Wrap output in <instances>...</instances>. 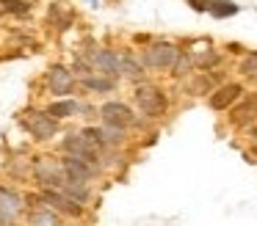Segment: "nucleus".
<instances>
[{
	"mask_svg": "<svg viewBox=\"0 0 257 226\" xmlns=\"http://www.w3.org/2000/svg\"><path fill=\"white\" fill-rule=\"evenodd\" d=\"M136 102L144 110V116H152V119L166 113V97H163V91L155 86H141L139 91H136Z\"/></svg>",
	"mask_w": 257,
	"mask_h": 226,
	"instance_id": "nucleus-1",
	"label": "nucleus"
},
{
	"mask_svg": "<svg viewBox=\"0 0 257 226\" xmlns=\"http://www.w3.org/2000/svg\"><path fill=\"white\" fill-rule=\"evenodd\" d=\"M240 72L249 77H257V53H249L243 61H240Z\"/></svg>",
	"mask_w": 257,
	"mask_h": 226,
	"instance_id": "nucleus-21",
	"label": "nucleus"
},
{
	"mask_svg": "<svg viewBox=\"0 0 257 226\" xmlns=\"http://www.w3.org/2000/svg\"><path fill=\"white\" fill-rule=\"evenodd\" d=\"M42 201L53 204V207H56L58 212H67V215H72V218L83 215V204L72 201V198L64 196L61 190H56V187H45V190H42Z\"/></svg>",
	"mask_w": 257,
	"mask_h": 226,
	"instance_id": "nucleus-7",
	"label": "nucleus"
},
{
	"mask_svg": "<svg viewBox=\"0 0 257 226\" xmlns=\"http://www.w3.org/2000/svg\"><path fill=\"white\" fill-rule=\"evenodd\" d=\"M64 152H67L69 157H78L89 165H97V146L89 143L83 135H69L67 141H64ZM97 168H100V165H97Z\"/></svg>",
	"mask_w": 257,
	"mask_h": 226,
	"instance_id": "nucleus-4",
	"label": "nucleus"
},
{
	"mask_svg": "<svg viewBox=\"0 0 257 226\" xmlns=\"http://www.w3.org/2000/svg\"><path fill=\"white\" fill-rule=\"evenodd\" d=\"M240 94H243V88H240L238 83H227V86H221L218 91H213L207 102H210L213 110H227L232 102H238V99H240Z\"/></svg>",
	"mask_w": 257,
	"mask_h": 226,
	"instance_id": "nucleus-10",
	"label": "nucleus"
},
{
	"mask_svg": "<svg viewBox=\"0 0 257 226\" xmlns=\"http://www.w3.org/2000/svg\"><path fill=\"white\" fill-rule=\"evenodd\" d=\"M119 72H122V75H127V77H133V80H139V77L144 75V72H141V66L136 64L130 55H122V58H119Z\"/></svg>",
	"mask_w": 257,
	"mask_h": 226,
	"instance_id": "nucleus-17",
	"label": "nucleus"
},
{
	"mask_svg": "<svg viewBox=\"0 0 257 226\" xmlns=\"http://www.w3.org/2000/svg\"><path fill=\"white\" fill-rule=\"evenodd\" d=\"M213 3H216V0H188V6L194 11H210Z\"/></svg>",
	"mask_w": 257,
	"mask_h": 226,
	"instance_id": "nucleus-22",
	"label": "nucleus"
},
{
	"mask_svg": "<svg viewBox=\"0 0 257 226\" xmlns=\"http://www.w3.org/2000/svg\"><path fill=\"white\" fill-rule=\"evenodd\" d=\"M75 110H78V102H72V99H58V102H53L47 108V113L53 119H69V116H75Z\"/></svg>",
	"mask_w": 257,
	"mask_h": 226,
	"instance_id": "nucleus-14",
	"label": "nucleus"
},
{
	"mask_svg": "<svg viewBox=\"0 0 257 226\" xmlns=\"http://www.w3.org/2000/svg\"><path fill=\"white\" fill-rule=\"evenodd\" d=\"M216 61H218V55H216V53H207L205 58L199 61V64H202V66H213V64H216Z\"/></svg>",
	"mask_w": 257,
	"mask_h": 226,
	"instance_id": "nucleus-23",
	"label": "nucleus"
},
{
	"mask_svg": "<svg viewBox=\"0 0 257 226\" xmlns=\"http://www.w3.org/2000/svg\"><path fill=\"white\" fill-rule=\"evenodd\" d=\"M102 130V143H111V146H116V143H122V138H124V132L119 130V127H100Z\"/></svg>",
	"mask_w": 257,
	"mask_h": 226,
	"instance_id": "nucleus-19",
	"label": "nucleus"
},
{
	"mask_svg": "<svg viewBox=\"0 0 257 226\" xmlns=\"http://www.w3.org/2000/svg\"><path fill=\"white\" fill-rule=\"evenodd\" d=\"M25 127H28L31 132H34V138H39V141H47V138H53L58 132V121L53 119L50 113H28L25 116Z\"/></svg>",
	"mask_w": 257,
	"mask_h": 226,
	"instance_id": "nucleus-5",
	"label": "nucleus"
},
{
	"mask_svg": "<svg viewBox=\"0 0 257 226\" xmlns=\"http://www.w3.org/2000/svg\"><path fill=\"white\" fill-rule=\"evenodd\" d=\"M83 83H86V88H91V91H111L113 88V80L111 77H83Z\"/></svg>",
	"mask_w": 257,
	"mask_h": 226,
	"instance_id": "nucleus-18",
	"label": "nucleus"
},
{
	"mask_svg": "<svg viewBox=\"0 0 257 226\" xmlns=\"http://www.w3.org/2000/svg\"><path fill=\"white\" fill-rule=\"evenodd\" d=\"M177 55H180V50L174 44L161 42V44H152V47L144 50V64L152 66V69H172Z\"/></svg>",
	"mask_w": 257,
	"mask_h": 226,
	"instance_id": "nucleus-2",
	"label": "nucleus"
},
{
	"mask_svg": "<svg viewBox=\"0 0 257 226\" xmlns=\"http://www.w3.org/2000/svg\"><path fill=\"white\" fill-rule=\"evenodd\" d=\"M210 14H213V17H218V20H224V17L238 14V6H235L232 0H216V3L210 6Z\"/></svg>",
	"mask_w": 257,
	"mask_h": 226,
	"instance_id": "nucleus-16",
	"label": "nucleus"
},
{
	"mask_svg": "<svg viewBox=\"0 0 257 226\" xmlns=\"http://www.w3.org/2000/svg\"><path fill=\"white\" fill-rule=\"evenodd\" d=\"M0 9L9 14H28V3L25 0H0Z\"/></svg>",
	"mask_w": 257,
	"mask_h": 226,
	"instance_id": "nucleus-20",
	"label": "nucleus"
},
{
	"mask_svg": "<svg viewBox=\"0 0 257 226\" xmlns=\"http://www.w3.org/2000/svg\"><path fill=\"white\" fill-rule=\"evenodd\" d=\"M251 138H257V124H254V127H251Z\"/></svg>",
	"mask_w": 257,
	"mask_h": 226,
	"instance_id": "nucleus-24",
	"label": "nucleus"
},
{
	"mask_svg": "<svg viewBox=\"0 0 257 226\" xmlns=\"http://www.w3.org/2000/svg\"><path fill=\"white\" fill-rule=\"evenodd\" d=\"M28 223L31 226H58L61 220H58V215L50 212V209H34L31 218H28Z\"/></svg>",
	"mask_w": 257,
	"mask_h": 226,
	"instance_id": "nucleus-15",
	"label": "nucleus"
},
{
	"mask_svg": "<svg viewBox=\"0 0 257 226\" xmlns=\"http://www.w3.org/2000/svg\"><path fill=\"white\" fill-rule=\"evenodd\" d=\"M94 66L102 72V75H119V58L111 53V50H97L94 53Z\"/></svg>",
	"mask_w": 257,
	"mask_h": 226,
	"instance_id": "nucleus-12",
	"label": "nucleus"
},
{
	"mask_svg": "<svg viewBox=\"0 0 257 226\" xmlns=\"http://www.w3.org/2000/svg\"><path fill=\"white\" fill-rule=\"evenodd\" d=\"M61 171H64V176H67V179H72V182H89V179H94V174L100 168H97V165H89V163H83V160H78V157H64L61 160Z\"/></svg>",
	"mask_w": 257,
	"mask_h": 226,
	"instance_id": "nucleus-6",
	"label": "nucleus"
},
{
	"mask_svg": "<svg viewBox=\"0 0 257 226\" xmlns=\"http://www.w3.org/2000/svg\"><path fill=\"white\" fill-rule=\"evenodd\" d=\"M257 121V91L240 99V105L232 110V124L235 127H249Z\"/></svg>",
	"mask_w": 257,
	"mask_h": 226,
	"instance_id": "nucleus-9",
	"label": "nucleus"
},
{
	"mask_svg": "<svg viewBox=\"0 0 257 226\" xmlns=\"http://www.w3.org/2000/svg\"><path fill=\"white\" fill-rule=\"evenodd\" d=\"M47 86H50V91L56 94V97H67L75 88V77L67 66H53V69L47 72Z\"/></svg>",
	"mask_w": 257,
	"mask_h": 226,
	"instance_id": "nucleus-8",
	"label": "nucleus"
},
{
	"mask_svg": "<svg viewBox=\"0 0 257 226\" xmlns=\"http://www.w3.org/2000/svg\"><path fill=\"white\" fill-rule=\"evenodd\" d=\"M100 116H102V121H105V127H119V130H124V127H130L136 121L133 110L124 102H105L100 108Z\"/></svg>",
	"mask_w": 257,
	"mask_h": 226,
	"instance_id": "nucleus-3",
	"label": "nucleus"
},
{
	"mask_svg": "<svg viewBox=\"0 0 257 226\" xmlns=\"http://www.w3.org/2000/svg\"><path fill=\"white\" fill-rule=\"evenodd\" d=\"M58 190H61L64 196H69L72 201H78V204L89 201V185H83V182H72V179H67V176H64V182H61V187H58Z\"/></svg>",
	"mask_w": 257,
	"mask_h": 226,
	"instance_id": "nucleus-13",
	"label": "nucleus"
},
{
	"mask_svg": "<svg viewBox=\"0 0 257 226\" xmlns=\"http://www.w3.org/2000/svg\"><path fill=\"white\" fill-rule=\"evenodd\" d=\"M61 174H64L61 165H53V163H47V160H42V163L36 165V179L45 187H61V182H64Z\"/></svg>",
	"mask_w": 257,
	"mask_h": 226,
	"instance_id": "nucleus-11",
	"label": "nucleus"
}]
</instances>
